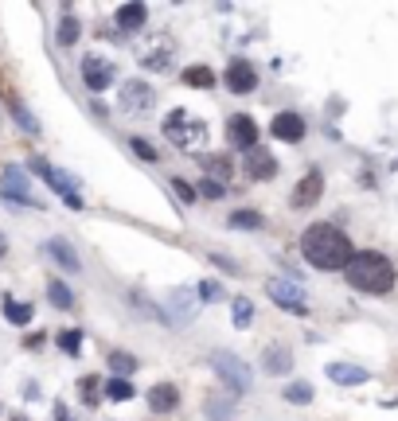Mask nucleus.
Segmentation results:
<instances>
[{"instance_id":"31","label":"nucleus","mask_w":398,"mask_h":421,"mask_svg":"<svg viewBox=\"0 0 398 421\" xmlns=\"http://www.w3.org/2000/svg\"><path fill=\"white\" fill-rule=\"evenodd\" d=\"M129 145H133V152H137L141 160H149V164H157V157H160V152H157V148L149 145V141H141V137H133Z\"/></svg>"},{"instance_id":"18","label":"nucleus","mask_w":398,"mask_h":421,"mask_svg":"<svg viewBox=\"0 0 398 421\" xmlns=\"http://www.w3.org/2000/svg\"><path fill=\"white\" fill-rule=\"evenodd\" d=\"M47 301L55 304V308H63V312H70V308H74V293H70L59 277H51V281H47Z\"/></svg>"},{"instance_id":"24","label":"nucleus","mask_w":398,"mask_h":421,"mask_svg":"<svg viewBox=\"0 0 398 421\" xmlns=\"http://www.w3.org/2000/svg\"><path fill=\"white\" fill-rule=\"evenodd\" d=\"M110 367L118 371V379H129V374L137 371V359H133L129 351H110Z\"/></svg>"},{"instance_id":"2","label":"nucleus","mask_w":398,"mask_h":421,"mask_svg":"<svg viewBox=\"0 0 398 421\" xmlns=\"http://www.w3.org/2000/svg\"><path fill=\"white\" fill-rule=\"evenodd\" d=\"M344 277H348L351 289L359 293H371V296H383L395 289V265L390 257L375 254V250H363V254H351V262L344 265Z\"/></svg>"},{"instance_id":"16","label":"nucleus","mask_w":398,"mask_h":421,"mask_svg":"<svg viewBox=\"0 0 398 421\" xmlns=\"http://www.w3.org/2000/svg\"><path fill=\"white\" fill-rule=\"evenodd\" d=\"M328 379L336 382V386H359V382H367L371 374L363 371V367H351V363H332Z\"/></svg>"},{"instance_id":"29","label":"nucleus","mask_w":398,"mask_h":421,"mask_svg":"<svg viewBox=\"0 0 398 421\" xmlns=\"http://www.w3.org/2000/svg\"><path fill=\"white\" fill-rule=\"evenodd\" d=\"M230 226H234V230H242V226H246V230H258L262 215L258 211H234V215H230Z\"/></svg>"},{"instance_id":"1","label":"nucleus","mask_w":398,"mask_h":421,"mask_svg":"<svg viewBox=\"0 0 398 421\" xmlns=\"http://www.w3.org/2000/svg\"><path fill=\"white\" fill-rule=\"evenodd\" d=\"M301 254L305 262L317 265V269H344L351 262V238L332 223H312L305 235H301Z\"/></svg>"},{"instance_id":"35","label":"nucleus","mask_w":398,"mask_h":421,"mask_svg":"<svg viewBox=\"0 0 398 421\" xmlns=\"http://www.w3.org/2000/svg\"><path fill=\"white\" fill-rule=\"evenodd\" d=\"M79 390H82V398H86V406H94V390H98V379H82V382H79Z\"/></svg>"},{"instance_id":"14","label":"nucleus","mask_w":398,"mask_h":421,"mask_svg":"<svg viewBox=\"0 0 398 421\" xmlns=\"http://www.w3.org/2000/svg\"><path fill=\"white\" fill-rule=\"evenodd\" d=\"M145 20H149V8H145L141 0H129V4H121V8H118V28L121 31L145 28Z\"/></svg>"},{"instance_id":"27","label":"nucleus","mask_w":398,"mask_h":421,"mask_svg":"<svg viewBox=\"0 0 398 421\" xmlns=\"http://www.w3.org/2000/svg\"><path fill=\"white\" fill-rule=\"evenodd\" d=\"M4 316H8V324H28L31 320V304H20V301H4Z\"/></svg>"},{"instance_id":"13","label":"nucleus","mask_w":398,"mask_h":421,"mask_svg":"<svg viewBox=\"0 0 398 421\" xmlns=\"http://www.w3.org/2000/svg\"><path fill=\"white\" fill-rule=\"evenodd\" d=\"M180 406V390L172 386V382H157L149 390V410L152 413H172Z\"/></svg>"},{"instance_id":"20","label":"nucleus","mask_w":398,"mask_h":421,"mask_svg":"<svg viewBox=\"0 0 398 421\" xmlns=\"http://www.w3.org/2000/svg\"><path fill=\"white\" fill-rule=\"evenodd\" d=\"M82 35V24L74 20V16H63L59 20V31H55V40H59V47H74Z\"/></svg>"},{"instance_id":"37","label":"nucleus","mask_w":398,"mask_h":421,"mask_svg":"<svg viewBox=\"0 0 398 421\" xmlns=\"http://www.w3.org/2000/svg\"><path fill=\"white\" fill-rule=\"evenodd\" d=\"M4 254H8V238L0 235V257H4Z\"/></svg>"},{"instance_id":"6","label":"nucleus","mask_w":398,"mask_h":421,"mask_svg":"<svg viewBox=\"0 0 398 421\" xmlns=\"http://www.w3.org/2000/svg\"><path fill=\"white\" fill-rule=\"evenodd\" d=\"M82 82H86L90 94H102V90H110V82H113V67L102 59V55H86V59H82Z\"/></svg>"},{"instance_id":"36","label":"nucleus","mask_w":398,"mask_h":421,"mask_svg":"<svg viewBox=\"0 0 398 421\" xmlns=\"http://www.w3.org/2000/svg\"><path fill=\"white\" fill-rule=\"evenodd\" d=\"M43 340H47V335H40V332H31V335H28V340H24V347H40V343H43Z\"/></svg>"},{"instance_id":"17","label":"nucleus","mask_w":398,"mask_h":421,"mask_svg":"<svg viewBox=\"0 0 398 421\" xmlns=\"http://www.w3.org/2000/svg\"><path fill=\"white\" fill-rule=\"evenodd\" d=\"M203 413H207V421H230L234 418V394H211L203 402Z\"/></svg>"},{"instance_id":"33","label":"nucleus","mask_w":398,"mask_h":421,"mask_svg":"<svg viewBox=\"0 0 398 421\" xmlns=\"http://www.w3.org/2000/svg\"><path fill=\"white\" fill-rule=\"evenodd\" d=\"M199 191H203L207 199H223V196H227V187H223L219 180H203V187H199Z\"/></svg>"},{"instance_id":"25","label":"nucleus","mask_w":398,"mask_h":421,"mask_svg":"<svg viewBox=\"0 0 398 421\" xmlns=\"http://www.w3.org/2000/svg\"><path fill=\"white\" fill-rule=\"evenodd\" d=\"M106 398L110 402H129L133 398V382L129 379H110L106 382Z\"/></svg>"},{"instance_id":"3","label":"nucleus","mask_w":398,"mask_h":421,"mask_svg":"<svg viewBox=\"0 0 398 421\" xmlns=\"http://www.w3.org/2000/svg\"><path fill=\"white\" fill-rule=\"evenodd\" d=\"M211 371H215L223 382H227L234 398H239V394H246V390H250V382H254L250 367L239 359V355H230V351H215V355H211Z\"/></svg>"},{"instance_id":"4","label":"nucleus","mask_w":398,"mask_h":421,"mask_svg":"<svg viewBox=\"0 0 398 421\" xmlns=\"http://www.w3.org/2000/svg\"><path fill=\"white\" fill-rule=\"evenodd\" d=\"M0 180H4V184H0V199H4V203H16V207H35V211H43V203H40L35 196H31V180L24 176V168L8 164Z\"/></svg>"},{"instance_id":"21","label":"nucleus","mask_w":398,"mask_h":421,"mask_svg":"<svg viewBox=\"0 0 398 421\" xmlns=\"http://www.w3.org/2000/svg\"><path fill=\"white\" fill-rule=\"evenodd\" d=\"M184 82L196 86V90H211V86H215V70H211V67H188V70H184Z\"/></svg>"},{"instance_id":"22","label":"nucleus","mask_w":398,"mask_h":421,"mask_svg":"<svg viewBox=\"0 0 398 421\" xmlns=\"http://www.w3.org/2000/svg\"><path fill=\"white\" fill-rule=\"evenodd\" d=\"M172 308H176V320L188 324L191 316H196V296L184 293V289H176V293H172Z\"/></svg>"},{"instance_id":"11","label":"nucleus","mask_w":398,"mask_h":421,"mask_svg":"<svg viewBox=\"0 0 398 421\" xmlns=\"http://www.w3.org/2000/svg\"><path fill=\"white\" fill-rule=\"evenodd\" d=\"M246 176L250 180H273L278 176V160L269 157L266 148H250L246 152Z\"/></svg>"},{"instance_id":"10","label":"nucleus","mask_w":398,"mask_h":421,"mask_svg":"<svg viewBox=\"0 0 398 421\" xmlns=\"http://www.w3.org/2000/svg\"><path fill=\"white\" fill-rule=\"evenodd\" d=\"M262 371L266 374H289L293 371V351H289L285 343H269L266 351H262Z\"/></svg>"},{"instance_id":"19","label":"nucleus","mask_w":398,"mask_h":421,"mask_svg":"<svg viewBox=\"0 0 398 421\" xmlns=\"http://www.w3.org/2000/svg\"><path fill=\"white\" fill-rule=\"evenodd\" d=\"M121 102H125V106H133V109L152 106V90L145 86V82H129V86L121 90Z\"/></svg>"},{"instance_id":"28","label":"nucleus","mask_w":398,"mask_h":421,"mask_svg":"<svg viewBox=\"0 0 398 421\" xmlns=\"http://www.w3.org/2000/svg\"><path fill=\"white\" fill-rule=\"evenodd\" d=\"M230 320H234V328H250V320H254V304H250L246 296H239V301H234V312H230Z\"/></svg>"},{"instance_id":"12","label":"nucleus","mask_w":398,"mask_h":421,"mask_svg":"<svg viewBox=\"0 0 398 421\" xmlns=\"http://www.w3.org/2000/svg\"><path fill=\"white\" fill-rule=\"evenodd\" d=\"M320 191H324V176H320L317 168H312L309 176H301L297 191H293V207H312L320 199Z\"/></svg>"},{"instance_id":"9","label":"nucleus","mask_w":398,"mask_h":421,"mask_svg":"<svg viewBox=\"0 0 398 421\" xmlns=\"http://www.w3.org/2000/svg\"><path fill=\"white\" fill-rule=\"evenodd\" d=\"M227 137L230 145H239V148H258V125H254V118H246V113H234V118L227 121Z\"/></svg>"},{"instance_id":"26","label":"nucleus","mask_w":398,"mask_h":421,"mask_svg":"<svg viewBox=\"0 0 398 421\" xmlns=\"http://www.w3.org/2000/svg\"><path fill=\"white\" fill-rule=\"evenodd\" d=\"M285 402H293V406H309V402H312V386H309V382H289V386H285Z\"/></svg>"},{"instance_id":"15","label":"nucleus","mask_w":398,"mask_h":421,"mask_svg":"<svg viewBox=\"0 0 398 421\" xmlns=\"http://www.w3.org/2000/svg\"><path fill=\"white\" fill-rule=\"evenodd\" d=\"M47 254L55 257V262H59L63 269H67V273H79V269H82L79 254L70 250V242H67V238H51V242H47Z\"/></svg>"},{"instance_id":"23","label":"nucleus","mask_w":398,"mask_h":421,"mask_svg":"<svg viewBox=\"0 0 398 421\" xmlns=\"http://www.w3.org/2000/svg\"><path fill=\"white\" fill-rule=\"evenodd\" d=\"M8 102H12V113H16V125H20L24 133H40V121H35V118L28 113V109H24V102L16 98V94H12Z\"/></svg>"},{"instance_id":"34","label":"nucleus","mask_w":398,"mask_h":421,"mask_svg":"<svg viewBox=\"0 0 398 421\" xmlns=\"http://www.w3.org/2000/svg\"><path fill=\"white\" fill-rule=\"evenodd\" d=\"M172 191H176V196L184 199V203H191V199H196V187H188L184 180H172Z\"/></svg>"},{"instance_id":"32","label":"nucleus","mask_w":398,"mask_h":421,"mask_svg":"<svg viewBox=\"0 0 398 421\" xmlns=\"http://www.w3.org/2000/svg\"><path fill=\"white\" fill-rule=\"evenodd\" d=\"M199 296H203V301H223V285L219 281H203L199 285Z\"/></svg>"},{"instance_id":"5","label":"nucleus","mask_w":398,"mask_h":421,"mask_svg":"<svg viewBox=\"0 0 398 421\" xmlns=\"http://www.w3.org/2000/svg\"><path fill=\"white\" fill-rule=\"evenodd\" d=\"M266 293H269V301L278 304V308H285V312H293V316H305V312H309L305 289H301L293 277H273V281L266 285Z\"/></svg>"},{"instance_id":"7","label":"nucleus","mask_w":398,"mask_h":421,"mask_svg":"<svg viewBox=\"0 0 398 421\" xmlns=\"http://www.w3.org/2000/svg\"><path fill=\"white\" fill-rule=\"evenodd\" d=\"M227 90L230 94H250V90H258V70L250 59H234L227 67Z\"/></svg>"},{"instance_id":"30","label":"nucleus","mask_w":398,"mask_h":421,"mask_svg":"<svg viewBox=\"0 0 398 421\" xmlns=\"http://www.w3.org/2000/svg\"><path fill=\"white\" fill-rule=\"evenodd\" d=\"M59 347L67 355H79L82 351V332H74V328H70V332H59Z\"/></svg>"},{"instance_id":"8","label":"nucleus","mask_w":398,"mask_h":421,"mask_svg":"<svg viewBox=\"0 0 398 421\" xmlns=\"http://www.w3.org/2000/svg\"><path fill=\"white\" fill-rule=\"evenodd\" d=\"M269 133H273L278 141H285V145H297V141L305 137V118L293 113V109H281L278 118L269 121Z\"/></svg>"}]
</instances>
